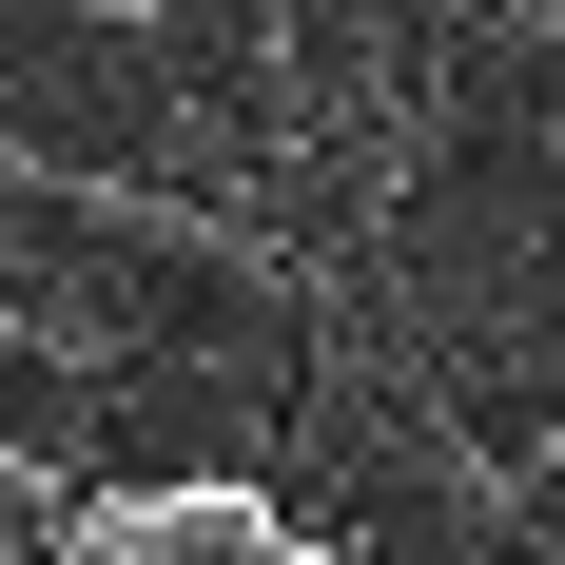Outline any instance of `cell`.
Listing matches in <instances>:
<instances>
[{
	"label": "cell",
	"mask_w": 565,
	"mask_h": 565,
	"mask_svg": "<svg viewBox=\"0 0 565 565\" xmlns=\"http://www.w3.org/2000/svg\"><path fill=\"white\" fill-rule=\"evenodd\" d=\"M40 565H312V526L274 488H234V468H175V488H98V508H58Z\"/></svg>",
	"instance_id": "1"
},
{
	"label": "cell",
	"mask_w": 565,
	"mask_h": 565,
	"mask_svg": "<svg viewBox=\"0 0 565 565\" xmlns=\"http://www.w3.org/2000/svg\"><path fill=\"white\" fill-rule=\"evenodd\" d=\"M78 20H175V0H78Z\"/></svg>",
	"instance_id": "2"
}]
</instances>
